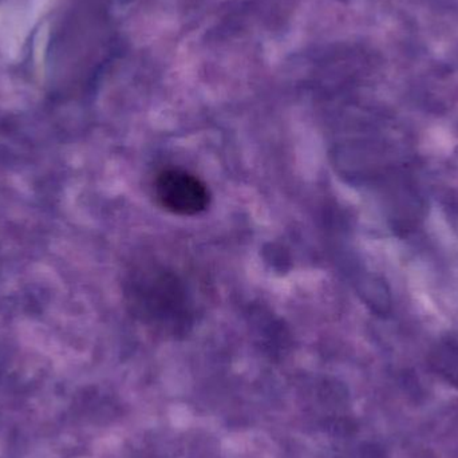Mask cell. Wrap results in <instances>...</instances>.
<instances>
[{
  "instance_id": "6da1fadb",
  "label": "cell",
  "mask_w": 458,
  "mask_h": 458,
  "mask_svg": "<svg viewBox=\"0 0 458 458\" xmlns=\"http://www.w3.org/2000/svg\"><path fill=\"white\" fill-rule=\"evenodd\" d=\"M129 303L142 320L161 327L185 325L190 306L182 283L156 269L137 272L128 283Z\"/></svg>"
},
{
  "instance_id": "7a4b0ae2",
  "label": "cell",
  "mask_w": 458,
  "mask_h": 458,
  "mask_svg": "<svg viewBox=\"0 0 458 458\" xmlns=\"http://www.w3.org/2000/svg\"><path fill=\"white\" fill-rule=\"evenodd\" d=\"M158 203L177 216H196L208 208L211 195L195 174L182 169H165L155 182Z\"/></svg>"
}]
</instances>
